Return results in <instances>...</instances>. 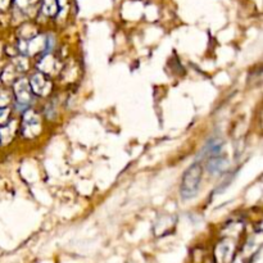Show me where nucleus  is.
I'll return each instance as SVG.
<instances>
[{
	"mask_svg": "<svg viewBox=\"0 0 263 263\" xmlns=\"http://www.w3.org/2000/svg\"><path fill=\"white\" fill-rule=\"evenodd\" d=\"M51 39L49 36L36 35L35 37L28 39V40L18 41V49L25 55H35L40 54L41 51H49L50 49Z\"/></svg>",
	"mask_w": 263,
	"mask_h": 263,
	"instance_id": "2",
	"label": "nucleus"
},
{
	"mask_svg": "<svg viewBox=\"0 0 263 263\" xmlns=\"http://www.w3.org/2000/svg\"><path fill=\"white\" fill-rule=\"evenodd\" d=\"M14 97L20 107H27L32 102V90L30 87V82L26 79H17L13 85Z\"/></svg>",
	"mask_w": 263,
	"mask_h": 263,
	"instance_id": "4",
	"label": "nucleus"
},
{
	"mask_svg": "<svg viewBox=\"0 0 263 263\" xmlns=\"http://www.w3.org/2000/svg\"><path fill=\"white\" fill-rule=\"evenodd\" d=\"M10 112L7 108H0V125H7V121L9 120Z\"/></svg>",
	"mask_w": 263,
	"mask_h": 263,
	"instance_id": "13",
	"label": "nucleus"
},
{
	"mask_svg": "<svg viewBox=\"0 0 263 263\" xmlns=\"http://www.w3.org/2000/svg\"><path fill=\"white\" fill-rule=\"evenodd\" d=\"M28 82H30L32 94L39 95V97H46L53 90V82L48 79L46 74L41 73V72H37V73L33 74Z\"/></svg>",
	"mask_w": 263,
	"mask_h": 263,
	"instance_id": "5",
	"label": "nucleus"
},
{
	"mask_svg": "<svg viewBox=\"0 0 263 263\" xmlns=\"http://www.w3.org/2000/svg\"><path fill=\"white\" fill-rule=\"evenodd\" d=\"M9 4V0H0V9H5Z\"/></svg>",
	"mask_w": 263,
	"mask_h": 263,
	"instance_id": "14",
	"label": "nucleus"
},
{
	"mask_svg": "<svg viewBox=\"0 0 263 263\" xmlns=\"http://www.w3.org/2000/svg\"><path fill=\"white\" fill-rule=\"evenodd\" d=\"M231 256H233V248H231V244L226 241L220 244L216 249V259L218 263H229L231 261Z\"/></svg>",
	"mask_w": 263,
	"mask_h": 263,
	"instance_id": "6",
	"label": "nucleus"
},
{
	"mask_svg": "<svg viewBox=\"0 0 263 263\" xmlns=\"http://www.w3.org/2000/svg\"><path fill=\"white\" fill-rule=\"evenodd\" d=\"M12 100V95L7 90L0 89V108H5Z\"/></svg>",
	"mask_w": 263,
	"mask_h": 263,
	"instance_id": "12",
	"label": "nucleus"
},
{
	"mask_svg": "<svg viewBox=\"0 0 263 263\" xmlns=\"http://www.w3.org/2000/svg\"><path fill=\"white\" fill-rule=\"evenodd\" d=\"M15 133H17V126H15L14 121L4 125L0 128V143L8 144L9 141H12L15 136Z\"/></svg>",
	"mask_w": 263,
	"mask_h": 263,
	"instance_id": "8",
	"label": "nucleus"
},
{
	"mask_svg": "<svg viewBox=\"0 0 263 263\" xmlns=\"http://www.w3.org/2000/svg\"><path fill=\"white\" fill-rule=\"evenodd\" d=\"M40 0H14V5L18 10L26 13L32 9Z\"/></svg>",
	"mask_w": 263,
	"mask_h": 263,
	"instance_id": "11",
	"label": "nucleus"
},
{
	"mask_svg": "<svg viewBox=\"0 0 263 263\" xmlns=\"http://www.w3.org/2000/svg\"><path fill=\"white\" fill-rule=\"evenodd\" d=\"M41 12L46 17H54L59 12V0H43Z\"/></svg>",
	"mask_w": 263,
	"mask_h": 263,
	"instance_id": "10",
	"label": "nucleus"
},
{
	"mask_svg": "<svg viewBox=\"0 0 263 263\" xmlns=\"http://www.w3.org/2000/svg\"><path fill=\"white\" fill-rule=\"evenodd\" d=\"M41 131V120L37 113L33 110H26L23 116L22 125H21V133L25 138L32 139L37 136Z\"/></svg>",
	"mask_w": 263,
	"mask_h": 263,
	"instance_id": "3",
	"label": "nucleus"
},
{
	"mask_svg": "<svg viewBox=\"0 0 263 263\" xmlns=\"http://www.w3.org/2000/svg\"><path fill=\"white\" fill-rule=\"evenodd\" d=\"M226 159L222 158L221 154L215 157H210V161H208V171L211 174H218V172H222L223 168L226 167Z\"/></svg>",
	"mask_w": 263,
	"mask_h": 263,
	"instance_id": "9",
	"label": "nucleus"
},
{
	"mask_svg": "<svg viewBox=\"0 0 263 263\" xmlns=\"http://www.w3.org/2000/svg\"><path fill=\"white\" fill-rule=\"evenodd\" d=\"M202 174L203 170L199 163H194L186 170L184 177H182L181 187H180V193L184 199H190L197 194L200 186V181H202Z\"/></svg>",
	"mask_w": 263,
	"mask_h": 263,
	"instance_id": "1",
	"label": "nucleus"
},
{
	"mask_svg": "<svg viewBox=\"0 0 263 263\" xmlns=\"http://www.w3.org/2000/svg\"><path fill=\"white\" fill-rule=\"evenodd\" d=\"M58 63H57L55 58L50 54H46L43 59L37 63V68L40 69L41 73H51V72H55Z\"/></svg>",
	"mask_w": 263,
	"mask_h": 263,
	"instance_id": "7",
	"label": "nucleus"
}]
</instances>
